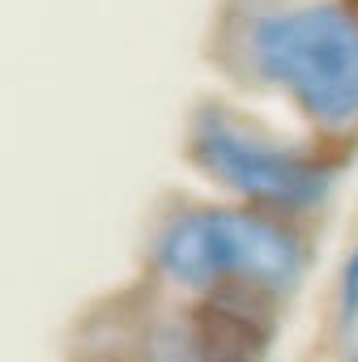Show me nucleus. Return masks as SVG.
Instances as JSON below:
<instances>
[{
	"label": "nucleus",
	"instance_id": "nucleus-1",
	"mask_svg": "<svg viewBox=\"0 0 358 362\" xmlns=\"http://www.w3.org/2000/svg\"><path fill=\"white\" fill-rule=\"evenodd\" d=\"M260 81L282 86L311 124L341 132L358 124V9L311 5L260 13L248 30Z\"/></svg>",
	"mask_w": 358,
	"mask_h": 362
},
{
	"label": "nucleus",
	"instance_id": "nucleus-5",
	"mask_svg": "<svg viewBox=\"0 0 358 362\" xmlns=\"http://www.w3.org/2000/svg\"><path fill=\"white\" fill-rule=\"evenodd\" d=\"M162 362H231V358L218 354V349H209V345L201 341V345H192V349H175V354L162 358Z\"/></svg>",
	"mask_w": 358,
	"mask_h": 362
},
{
	"label": "nucleus",
	"instance_id": "nucleus-4",
	"mask_svg": "<svg viewBox=\"0 0 358 362\" xmlns=\"http://www.w3.org/2000/svg\"><path fill=\"white\" fill-rule=\"evenodd\" d=\"M337 315H341V328H354L358 324V252H350V260L341 269V303H337Z\"/></svg>",
	"mask_w": 358,
	"mask_h": 362
},
{
	"label": "nucleus",
	"instance_id": "nucleus-3",
	"mask_svg": "<svg viewBox=\"0 0 358 362\" xmlns=\"http://www.w3.org/2000/svg\"><path fill=\"white\" fill-rule=\"evenodd\" d=\"M188 153L214 179H222L235 192H243L252 201H265L273 209H311L333 188L328 166L243 132L222 111H201L197 115Z\"/></svg>",
	"mask_w": 358,
	"mask_h": 362
},
{
	"label": "nucleus",
	"instance_id": "nucleus-2",
	"mask_svg": "<svg viewBox=\"0 0 358 362\" xmlns=\"http://www.w3.org/2000/svg\"><path fill=\"white\" fill-rule=\"evenodd\" d=\"M158 269L179 286H214L239 281L248 294H286L303 277L307 247L303 239L260 214H188L175 218L158 247Z\"/></svg>",
	"mask_w": 358,
	"mask_h": 362
},
{
	"label": "nucleus",
	"instance_id": "nucleus-6",
	"mask_svg": "<svg viewBox=\"0 0 358 362\" xmlns=\"http://www.w3.org/2000/svg\"><path fill=\"white\" fill-rule=\"evenodd\" d=\"M350 362H358V349H354V354H350Z\"/></svg>",
	"mask_w": 358,
	"mask_h": 362
}]
</instances>
